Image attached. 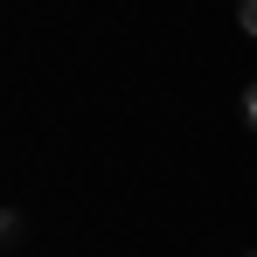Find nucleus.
I'll return each mask as SVG.
<instances>
[{"mask_svg": "<svg viewBox=\"0 0 257 257\" xmlns=\"http://www.w3.org/2000/svg\"><path fill=\"white\" fill-rule=\"evenodd\" d=\"M236 28H243V35L257 42V0H236Z\"/></svg>", "mask_w": 257, "mask_h": 257, "instance_id": "nucleus-1", "label": "nucleus"}, {"mask_svg": "<svg viewBox=\"0 0 257 257\" xmlns=\"http://www.w3.org/2000/svg\"><path fill=\"white\" fill-rule=\"evenodd\" d=\"M21 236V209H0V243H14Z\"/></svg>", "mask_w": 257, "mask_h": 257, "instance_id": "nucleus-2", "label": "nucleus"}, {"mask_svg": "<svg viewBox=\"0 0 257 257\" xmlns=\"http://www.w3.org/2000/svg\"><path fill=\"white\" fill-rule=\"evenodd\" d=\"M243 125L257 132V84H243Z\"/></svg>", "mask_w": 257, "mask_h": 257, "instance_id": "nucleus-3", "label": "nucleus"}, {"mask_svg": "<svg viewBox=\"0 0 257 257\" xmlns=\"http://www.w3.org/2000/svg\"><path fill=\"white\" fill-rule=\"evenodd\" d=\"M250 257H257V250H250Z\"/></svg>", "mask_w": 257, "mask_h": 257, "instance_id": "nucleus-4", "label": "nucleus"}]
</instances>
